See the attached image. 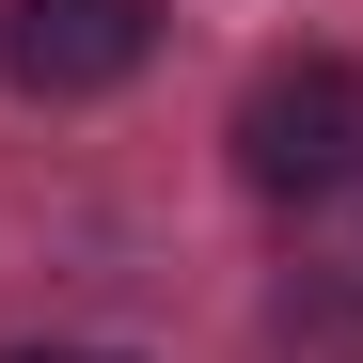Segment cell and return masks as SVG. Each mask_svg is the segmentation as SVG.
<instances>
[{"mask_svg": "<svg viewBox=\"0 0 363 363\" xmlns=\"http://www.w3.org/2000/svg\"><path fill=\"white\" fill-rule=\"evenodd\" d=\"M237 174H253L269 206L363 190V64H347V48H284V64L237 95Z\"/></svg>", "mask_w": 363, "mask_h": 363, "instance_id": "6da1fadb", "label": "cell"}, {"mask_svg": "<svg viewBox=\"0 0 363 363\" xmlns=\"http://www.w3.org/2000/svg\"><path fill=\"white\" fill-rule=\"evenodd\" d=\"M16 363H111V347H16Z\"/></svg>", "mask_w": 363, "mask_h": 363, "instance_id": "3957f363", "label": "cell"}, {"mask_svg": "<svg viewBox=\"0 0 363 363\" xmlns=\"http://www.w3.org/2000/svg\"><path fill=\"white\" fill-rule=\"evenodd\" d=\"M143 48H158V0H0V79L48 111L143 79Z\"/></svg>", "mask_w": 363, "mask_h": 363, "instance_id": "7a4b0ae2", "label": "cell"}]
</instances>
